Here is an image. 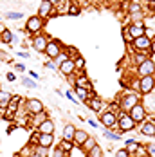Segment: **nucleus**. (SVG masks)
<instances>
[{
    "mask_svg": "<svg viewBox=\"0 0 155 157\" xmlns=\"http://www.w3.org/2000/svg\"><path fill=\"white\" fill-rule=\"evenodd\" d=\"M105 136L110 137V139H114V141H119V139H121V137H119V134H112L110 130H105Z\"/></svg>",
    "mask_w": 155,
    "mask_h": 157,
    "instance_id": "nucleus-37",
    "label": "nucleus"
},
{
    "mask_svg": "<svg viewBox=\"0 0 155 157\" xmlns=\"http://www.w3.org/2000/svg\"><path fill=\"white\" fill-rule=\"evenodd\" d=\"M32 154V148H31V144H25L20 152H18V157H29Z\"/></svg>",
    "mask_w": 155,
    "mask_h": 157,
    "instance_id": "nucleus-32",
    "label": "nucleus"
},
{
    "mask_svg": "<svg viewBox=\"0 0 155 157\" xmlns=\"http://www.w3.org/2000/svg\"><path fill=\"white\" fill-rule=\"evenodd\" d=\"M67 58H69V52H63V51H62V52H60V54H58V56H56L52 62L56 63V67H60V65H62L65 60H67Z\"/></svg>",
    "mask_w": 155,
    "mask_h": 157,
    "instance_id": "nucleus-30",
    "label": "nucleus"
},
{
    "mask_svg": "<svg viewBox=\"0 0 155 157\" xmlns=\"http://www.w3.org/2000/svg\"><path fill=\"white\" fill-rule=\"evenodd\" d=\"M36 144H42V146H45V148H51V146L54 144V136H52V134H38Z\"/></svg>",
    "mask_w": 155,
    "mask_h": 157,
    "instance_id": "nucleus-18",
    "label": "nucleus"
},
{
    "mask_svg": "<svg viewBox=\"0 0 155 157\" xmlns=\"http://www.w3.org/2000/svg\"><path fill=\"white\" fill-rule=\"evenodd\" d=\"M137 103H139V96L128 92V94H124L123 98L119 99V109L123 110V112H128L134 105H137Z\"/></svg>",
    "mask_w": 155,
    "mask_h": 157,
    "instance_id": "nucleus-4",
    "label": "nucleus"
},
{
    "mask_svg": "<svg viewBox=\"0 0 155 157\" xmlns=\"http://www.w3.org/2000/svg\"><path fill=\"white\" fill-rule=\"evenodd\" d=\"M65 78L69 79V83H70L72 87L76 85V74H74V72H72V74H69V76H65Z\"/></svg>",
    "mask_w": 155,
    "mask_h": 157,
    "instance_id": "nucleus-41",
    "label": "nucleus"
},
{
    "mask_svg": "<svg viewBox=\"0 0 155 157\" xmlns=\"http://www.w3.org/2000/svg\"><path fill=\"white\" fill-rule=\"evenodd\" d=\"M32 152L40 157H49V148L42 146V144H34V146H32Z\"/></svg>",
    "mask_w": 155,
    "mask_h": 157,
    "instance_id": "nucleus-25",
    "label": "nucleus"
},
{
    "mask_svg": "<svg viewBox=\"0 0 155 157\" xmlns=\"http://www.w3.org/2000/svg\"><path fill=\"white\" fill-rule=\"evenodd\" d=\"M135 52H137V51H135ZM134 58H135V63L139 65V63H142L144 60H146V58H148V56H146V52H137Z\"/></svg>",
    "mask_w": 155,
    "mask_h": 157,
    "instance_id": "nucleus-36",
    "label": "nucleus"
},
{
    "mask_svg": "<svg viewBox=\"0 0 155 157\" xmlns=\"http://www.w3.org/2000/svg\"><path fill=\"white\" fill-rule=\"evenodd\" d=\"M137 148H139V143H137V141H134V139L126 141V150H128V154H134V152H137Z\"/></svg>",
    "mask_w": 155,
    "mask_h": 157,
    "instance_id": "nucleus-28",
    "label": "nucleus"
},
{
    "mask_svg": "<svg viewBox=\"0 0 155 157\" xmlns=\"http://www.w3.org/2000/svg\"><path fill=\"white\" fill-rule=\"evenodd\" d=\"M16 71H20V72H22V71H25V67H24L22 63H16Z\"/></svg>",
    "mask_w": 155,
    "mask_h": 157,
    "instance_id": "nucleus-46",
    "label": "nucleus"
},
{
    "mask_svg": "<svg viewBox=\"0 0 155 157\" xmlns=\"http://www.w3.org/2000/svg\"><path fill=\"white\" fill-rule=\"evenodd\" d=\"M146 154H148V157H155V144H148L146 146Z\"/></svg>",
    "mask_w": 155,
    "mask_h": 157,
    "instance_id": "nucleus-38",
    "label": "nucleus"
},
{
    "mask_svg": "<svg viewBox=\"0 0 155 157\" xmlns=\"http://www.w3.org/2000/svg\"><path fill=\"white\" fill-rule=\"evenodd\" d=\"M60 148H62L65 154H69V152L72 150V141H65V139H63L62 144H60Z\"/></svg>",
    "mask_w": 155,
    "mask_h": 157,
    "instance_id": "nucleus-34",
    "label": "nucleus"
},
{
    "mask_svg": "<svg viewBox=\"0 0 155 157\" xmlns=\"http://www.w3.org/2000/svg\"><path fill=\"white\" fill-rule=\"evenodd\" d=\"M36 132H38V134H54V121H52L51 117L43 119L40 125L36 126Z\"/></svg>",
    "mask_w": 155,
    "mask_h": 157,
    "instance_id": "nucleus-14",
    "label": "nucleus"
},
{
    "mask_svg": "<svg viewBox=\"0 0 155 157\" xmlns=\"http://www.w3.org/2000/svg\"><path fill=\"white\" fill-rule=\"evenodd\" d=\"M22 85L27 87V89H38L36 79H31V78H22Z\"/></svg>",
    "mask_w": 155,
    "mask_h": 157,
    "instance_id": "nucleus-27",
    "label": "nucleus"
},
{
    "mask_svg": "<svg viewBox=\"0 0 155 157\" xmlns=\"http://www.w3.org/2000/svg\"><path fill=\"white\" fill-rule=\"evenodd\" d=\"M115 157H130V154H128V150H126V148H121V150H117V152H115Z\"/></svg>",
    "mask_w": 155,
    "mask_h": 157,
    "instance_id": "nucleus-39",
    "label": "nucleus"
},
{
    "mask_svg": "<svg viewBox=\"0 0 155 157\" xmlns=\"http://www.w3.org/2000/svg\"><path fill=\"white\" fill-rule=\"evenodd\" d=\"M52 157H65V152H63L62 148L58 146V148H54V154H52Z\"/></svg>",
    "mask_w": 155,
    "mask_h": 157,
    "instance_id": "nucleus-40",
    "label": "nucleus"
},
{
    "mask_svg": "<svg viewBox=\"0 0 155 157\" xmlns=\"http://www.w3.org/2000/svg\"><path fill=\"white\" fill-rule=\"evenodd\" d=\"M148 7L152 13H155V0H148Z\"/></svg>",
    "mask_w": 155,
    "mask_h": 157,
    "instance_id": "nucleus-44",
    "label": "nucleus"
},
{
    "mask_svg": "<svg viewBox=\"0 0 155 157\" xmlns=\"http://www.w3.org/2000/svg\"><path fill=\"white\" fill-rule=\"evenodd\" d=\"M45 18H42V16L38 15H32L29 20H27V24H25V29H27V33L29 34H38V33H42V29H43V22Z\"/></svg>",
    "mask_w": 155,
    "mask_h": 157,
    "instance_id": "nucleus-1",
    "label": "nucleus"
},
{
    "mask_svg": "<svg viewBox=\"0 0 155 157\" xmlns=\"http://www.w3.org/2000/svg\"><path fill=\"white\" fill-rule=\"evenodd\" d=\"M29 157H40V155H36V154H34V152H32V154H31V155H29Z\"/></svg>",
    "mask_w": 155,
    "mask_h": 157,
    "instance_id": "nucleus-52",
    "label": "nucleus"
},
{
    "mask_svg": "<svg viewBox=\"0 0 155 157\" xmlns=\"http://www.w3.org/2000/svg\"><path fill=\"white\" fill-rule=\"evenodd\" d=\"M128 13H130V16L134 18L132 22H137V20H141L142 18V7H141V4L139 2H132L130 6H128Z\"/></svg>",
    "mask_w": 155,
    "mask_h": 157,
    "instance_id": "nucleus-15",
    "label": "nucleus"
},
{
    "mask_svg": "<svg viewBox=\"0 0 155 157\" xmlns=\"http://www.w3.org/2000/svg\"><path fill=\"white\" fill-rule=\"evenodd\" d=\"M150 45H152V40H150L146 34L137 36V38L132 40V47L135 49L137 52H148V51H150Z\"/></svg>",
    "mask_w": 155,
    "mask_h": 157,
    "instance_id": "nucleus-2",
    "label": "nucleus"
},
{
    "mask_svg": "<svg viewBox=\"0 0 155 157\" xmlns=\"http://www.w3.org/2000/svg\"><path fill=\"white\" fill-rule=\"evenodd\" d=\"M63 49V44L62 42H58V40H49L45 45V56L49 60H54L60 52H62Z\"/></svg>",
    "mask_w": 155,
    "mask_h": 157,
    "instance_id": "nucleus-3",
    "label": "nucleus"
},
{
    "mask_svg": "<svg viewBox=\"0 0 155 157\" xmlns=\"http://www.w3.org/2000/svg\"><path fill=\"white\" fill-rule=\"evenodd\" d=\"M87 105H89L94 112H103V107H105L103 99H99V98H89V99H87Z\"/></svg>",
    "mask_w": 155,
    "mask_h": 157,
    "instance_id": "nucleus-19",
    "label": "nucleus"
},
{
    "mask_svg": "<svg viewBox=\"0 0 155 157\" xmlns=\"http://www.w3.org/2000/svg\"><path fill=\"white\" fill-rule=\"evenodd\" d=\"M67 98H69L70 101H74V94H72V90H69V92H67ZM74 103H76V101H74Z\"/></svg>",
    "mask_w": 155,
    "mask_h": 157,
    "instance_id": "nucleus-45",
    "label": "nucleus"
},
{
    "mask_svg": "<svg viewBox=\"0 0 155 157\" xmlns=\"http://www.w3.org/2000/svg\"><path fill=\"white\" fill-rule=\"evenodd\" d=\"M45 67H47V69H52V71H58V67H56V63L52 62V60H49V62H45Z\"/></svg>",
    "mask_w": 155,
    "mask_h": 157,
    "instance_id": "nucleus-42",
    "label": "nucleus"
},
{
    "mask_svg": "<svg viewBox=\"0 0 155 157\" xmlns=\"http://www.w3.org/2000/svg\"><path fill=\"white\" fill-rule=\"evenodd\" d=\"M0 40H2V44H13V40H15V34L11 29H4V31H0Z\"/></svg>",
    "mask_w": 155,
    "mask_h": 157,
    "instance_id": "nucleus-21",
    "label": "nucleus"
},
{
    "mask_svg": "<svg viewBox=\"0 0 155 157\" xmlns=\"http://www.w3.org/2000/svg\"><path fill=\"white\" fill-rule=\"evenodd\" d=\"M99 121H101V125H103V126L112 128V126L117 125V114H115V112H112V110L101 112V116H99Z\"/></svg>",
    "mask_w": 155,
    "mask_h": 157,
    "instance_id": "nucleus-12",
    "label": "nucleus"
},
{
    "mask_svg": "<svg viewBox=\"0 0 155 157\" xmlns=\"http://www.w3.org/2000/svg\"><path fill=\"white\" fill-rule=\"evenodd\" d=\"M29 74H31V78H32V79H38V74H36V72H32V71H31Z\"/></svg>",
    "mask_w": 155,
    "mask_h": 157,
    "instance_id": "nucleus-51",
    "label": "nucleus"
},
{
    "mask_svg": "<svg viewBox=\"0 0 155 157\" xmlns=\"http://www.w3.org/2000/svg\"><path fill=\"white\" fill-rule=\"evenodd\" d=\"M6 18L7 20H20V18H24V15L18 11H9V13H6Z\"/></svg>",
    "mask_w": 155,
    "mask_h": 157,
    "instance_id": "nucleus-33",
    "label": "nucleus"
},
{
    "mask_svg": "<svg viewBox=\"0 0 155 157\" xmlns=\"http://www.w3.org/2000/svg\"><path fill=\"white\" fill-rule=\"evenodd\" d=\"M76 85H78V87H85V89H89V90L92 89V85H90V81L87 79V76H85V74H81L79 78H76Z\"/></svg>",
    "mask_w": 155,
    "mask_h": 157,
    "instance_id": "nucleus-26",
    "label": "nucleus"
},
{
    "mask_svg": "<svg viewBox=\"0 0 155 157\" xmlns=\"http://www.w3.org/2000/svg\"><path fill=\"white\" fill-rule=\"evenodd\" d=\"M9 101H11V94L6 92V90H0V109L6 110L7 105H9Z\"/></svg>",
    "mask_w": 155,
    "mask_h": 157,
    "instance_id": "nucleus-23",
    "label": "nucleus"
},
{
    "mask_svg": "<svg viewBox=\"0 0 155 157\" xmlns=\"http://www.w3.org/2000/svg\"><path fill=\"white\" fill-rule=\"evenodd\" d=\"M74 92L79 96V99H81V101H87V99L90 98V94H89L90 90H89V89H85V87H78V85H74Z\"/></svg>",
    "mask_w": 155,
    "mask_h": 157,
    "instance_id": "nucleus-22",
    "label": "nucleus"
},
{
    "mask_svg": "<svg viewBox=\"0 0 155 157\" xmlns=\"http://www.w3.org/2000/svg\"><path fill=\"white\" fill-rule=\"evenodd\" d=\"M96 144H97V143H96V139H94V137H87V141L81 144V148H85V150L89 152V150H92Z\"/></svg>",
    "mask_w": 155,
    "mask_h": 157,
    "instance_id": "nucleus-31",
    "label": "nucleus"
},
{
    "mask_svg": "<svg viewBox=\"0 0 155 157\" xmlns=\"http://www.w3.org/2000/svg\"><path fill=\"white\" fill-rule=\"evenodd\" d=\"M43 103L38 99V98H29L27 101H25V112H27V116H34V114H40V112H43Z\"/></svg>",
    "mask_w": 155,
    "mask_h": 157,
    "instance_id": "nucleus-5",
    "label": "nucleus"
},
{
    "mask_svg": "<svg viewBox=\"0 0 155 157\" xmlns=\"http://www.w3.org/2000/svg\"><path fill=\"white\" fill-rule=\"evenodd\" d=\"M52 13H54V6L49 0H42L40 6H38V16L47 18V16H52Z\"/></svg>",
    "mask_w": 155,
    "mask_h": 157,
    "instance_id": "nucleus-13",
    "label": "nucleus"
},
{
    "mask_svg": "<svg viewBox=\"0 0 155 157\" xmlns=\"http://www.w3.org/2000/svg\"><path fill=\"white\" fill-rule=\"evenodd\" d=\"M123 34H124V40H126V42H132V38H130V34H128L126 31H123Z\"/></svg>",
    "mask_w": 155,
    "mask_h": 157,
    "instance_id": "nucleus-48",
    "label": "nucleus"
},
{
    "mask_svg": "<svg viewBox=\"0 0 155 157\" xmlns=\"http://www.w3.org/2000/svg\"><path fill=\"white\" fill-rule=\"evenodd\" d=\"M0 90H2V83H0Z\"/></svg>",
    "mask_w": 155,
    "mask_h": 157,
    "instance_id": "nucleus-53",
    "label": "nucleus"
},
{
    "mask_svg": "<svg viewBox=\"0 0 155 157\" xmlns=\"http://www.w3.org/2000/svg\"><path fill=\"white\" fill-rule=\"evenodd\" d=\"M74 67H76V71L78 69L83 71V67H85V60H83L81 56H76V58H74Z\"/></svg>",
    "mask_w": 155,
    "mask_h": 157,
    "instance_id": "nucleus-35",
    "label": "nucleus"
},
{
    "mask_svg": "<svg viewBox=\"0 0 155 157\" xmlns=\"http://www.w3.org/2000/svg\"><path fill=\"white\" fill-rule=\"evenodd\" d=\"M7 79H9V81H15V79H16V76L13 74V72H9V74H7Z\"/></svg>",
    "mask_w": 155,
    "mask_h": 157,
    "instance_id": "nucleus-47",
    "label": "nucleus"
},
{
    "mask_svg": "<svg viewBox=\"0 0 155 157\" xmlns=\"http://www.w3.org/2000/svg\"><path fill=\"white\" fill-rule=\"evenodd\" d=\"M150 51H152V52L155 54V38L152 40V45H150Z\"/></svg>",
    "mask_w": 155,
    "mask_h": 157,
    "instance_id": "nucleus-49",
    "label": "nucleus"
},
{
    "mask_svg": "<svg viewBox=\"0 0 155 157\" xmlns=\"http://www.w3.org/2000/svg\"><path fill=\"white\" fill-rule=\"evenodd\" d=\"M69 13H70V15H78V13H79V7H78V6H70Z\"/></svg>",
    "mask_w": 155,
    "mask_h": 157,
    "instance_id": "nucleus-43",
    "label": "nucleus"
},
{
    "mask_svg": "<svg viewBox=\"0 0 155 157\" xmlns=\"http://www.w3.org/2000/svg\"><path fill=\"white\" fill-rule=\"evenodd\" d=\"M128 116L134 119L135 125H137V123H142V121L146 119V109H144L141 103H137V105H134L132 109L128 110Z\"/></svg>",
    "mask_w": 155,
    "mask_h": 157,
    "instance_id": "nucleus-8",
    "label": "nucleus"
},
{
    "mask_svg": "<svg viewBox=\"0 0 155 157\" xmlns=\"http://www.w3.org/2000/svg\"><path fill=\"white\" fill-rule=\"evenodd\" d=\"M137 74L139 76H153L155 74V63L150 58H146L142 63L137 65Z\"/></svg>",
    "mask_w": 155,
    "mask_h": 157,
    "instance_id": "nucleus-11",
    "label": "nucleus"
},
{
    "mask_svg": "<svg viewBox=\"0 0 155 157\" xmlns=\"http://www.w3.org/2000/svg\"><path fill=\"white\" fill-rule=\"evenodd\" d=\"M74 132H76V126L67 125L65 130H63V139H65V141H72V139H74Z\"/></svg>",
    "mask_w": 155,
    "mask_h": 157,
    "instance_id": "nucleus-24",
    "label": "nucleus"
},
{
    "mask_svg": "<svg viewBox=\"0 0 155 157\" xmlns=\"http://www.w3.org/2000/svg\"><path fill=\"white\" fill-rule=\"evenodd\" d=\"M137 89H139L142 94H150V92H153L155 76H141L139 83H137Z\"/></svg>",
    "mask_w": 155,
    "mask_h": 157,
    "instance_id": "nucleus-7",
    "label": "nucleus"
},
{
    "mask_svg": "<svg viewBox=\"0 0 155 157\" xmlns=\"http://www.w3.org/2000/svg\"><path fill=\"white\" fill-rule=\"evenodd\" d=\"M87 154H89V157H103V150H101L99 144H96L92 150H89Z\"/></svg>",
    "mask_w": 155,
    "mask_h": 157,
    "instance_id": "nucleus-29",
    "label": "nucleus"
},
{
    "mask_svg": "<svg viewBox=\"0 0 155 157\" xmlns=\"http://www.w3.org/2000/svg\"><path fill=\"white\" fill-rule=\"evenodd\" d=\"M87 137H89V134H87L85 130H79V128H76V132H74V139H72V143H74L76 146H81L83 143L87 141Z\"/></svg>",
    "mask_w": 155,
    "mask_h": 157,
    "instance_id": "nucleus-20",
    "label": "nucleus"
},
{
    "mask_svg": "<svg viewBox=\"0 0 155 157\" xmlns=\"http://www.w3.org/2000/svg\"><path fill=\"white\" fill-rule=\"evenodd\" d=\"M117 126H119L121 132H130V130L135 128V123H134V119L128 116V112H121L119 117H117Z\"/></svg>",
    "mask_w": 155,
    "mask_h": 157,
    "instance_id": "nucleus-6",
    "label": "nucleus"
},
{
    "mask_svg": "<svg viewBox=\"0 0 155 157\" xmlns=\"http://www.w3.org/2000/svg\"><path fill=\"white\" fill-rule=\"evenodd\" d=\"M49 2H51L52 6H60V4H62V0H49Z\"/></svg>",
    "mask_w": 155,
    "mask_h": 157,
    "instance_id": "nucleus-50",
    "label": "nucleus"
},
{
    "mask_svg": "<svg viewBox=\"0 0 155 157\" xmlns=\"http://www.w3.org/2000/svg\"><path fill=\"white\" fill-rule=\"evenodd\" d=\"M124 31L130 34V38L134 40V38H137V36H142L144 34V31H146V27H144V24L141 22V20H137V22H132Z\"/></svg>",
    "mask_w": 155,
    "mask_h": 157,
    "instance_id": "nucleus-10",
    "label": "nucleus"
},
{
    "mask_svg": "<svg viewBox=\"0 0 155 157\" xmlns=\"http://www.w3.org/2000/svg\"><path fill=\"white\" fill-rule=\"evenodd\" d=\"M141 134L148 136V137H155V123L153 121H142L141 123Z\"/></svg>",
    "mask_w": 155,
    "mask_h": 157,
    "instance_id": "nucleus-17",
    "label": "nucleus"
},
{
    "mask_svg": "<svg viewBox=\"0 0 155 157\" xmlns=\"http://www.w3.org/2000/svg\"><path fill=\"white\" fill-rule=\"evenodd\" d=\"M58 71L62 72L63 76H69V74H72V72H76V67H74V60L72 58H67L65 62L58 67Z\"/></svg>",
    "mask_w": 155,
    "mask_h": 157,
    "instance_id": "nucleus-16",
    "label": "nucleus"
},
{
    "mask_svg": "<svg viewBox=\"0 0 155 157\" xmlns=\"http://www.w3.org/2000/svg\"><path fill=\"white\" fill-rule=\"evenodd\" d=\"M47 42H49V38H47L45 34L38 33V34H32L31 45H32V49H34L36 52H45V45H47Z\"/></svg>",
    "mask_w": 155,
    "mask_h": 157,
    "instance_id": "nucleus-9",
    "label": "nucleus"
}]
</instances>
